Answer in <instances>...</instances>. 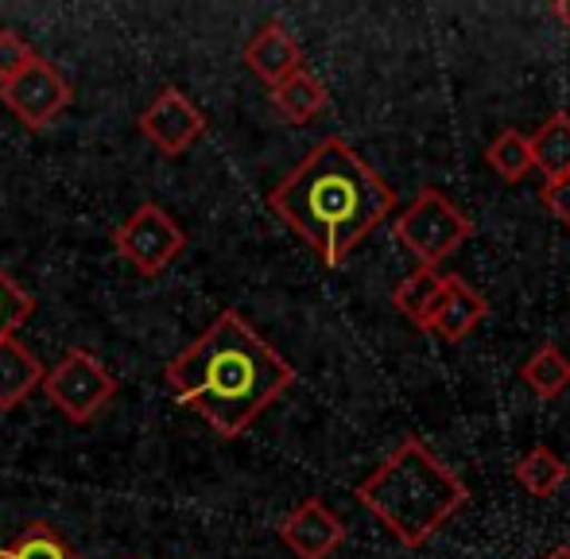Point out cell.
<instances>
[{
    "label": "cell",
    "mask_w": 570,
    "mask_h": 559,
    "mask_svg": "<svg viewBox=\"0 0 570 559\" xmlns=\"http://www.w3.org/2000/svg\"><path fill=\"white\" fill-rule=\"evenodd\" d=\"M167 385L183 409L198 412L222 439H237L295 385V370L237 311H222L167 362Z\"/></svg>",
    "instance_id": "cell-1"
},
{
    "label": "cell",
    "mask_w": 570,
    "mask_h": 559,
    "mask_svg": "<svg viewBox=\"0 0 570 559\" xmlns=\"http://www.w3.org/2000/svg\"><path fill=\"white\" fill-rule=\"evenodd\" d=\"M268 206L326 268H342L345 257L396 210V190L353 151V144L326 137L272 190Z\"/></svg>",
    "instance_id": "cell-2"
},
{
    "label": "cell",
    "mask_w": 570,
    "mask_h": 559,
    "mask_svg": "<svg viewBox=\"0 0 570 559\" xmlns=\"http://www.w3.org/2000/svg\"><path fill=\"white\" fill-rule=\"evenodd\" d=\"M470 490L446 470L420 439H404L365 482L357 501L400 540L404 548H423L465 506Z\"/></svg>",
    "instance_id": "cell-3"
},
{
    "label": "cell",
    "mask_w": 570,
    "mask_h": 559,
    "mask_svg": "<svg viewBox=\"0 0 570 559\" xmlns=\"http://www.w3.org/2000/svg\"><path fill=\"white\" fill-rule=\"evenodd\" d=\"M473 234V222L439 190H420L396 218V237L420 261V268H439Z\"/></svg>",
    "instance_id": "cell-4"
},
{
    "label": "cell",
    "mask_w": 570,
    "mask_h": 559,
    "mask_svg": "<svg viewBox=\"0 0 570 559\" xmlns=\"http://www.w3.org/2000/svg\"><path fill=\"white\" fill-rule=\"evenodd\" d=\"M43 393L70 423H90L117 396V377L90 350L75 346L43 373Z\"/></svg>",
    "instance_id": "cell-5"
},
{
    "label": "cell",
    "mask_w": 570,
    "mask_h": 559,
    "mask_svg": "<svg viewBox=\"0 0 570 559\" xmlns=\"http://www.w3.org/2000/svg\"><path fill=\"white\" fill-rule=\"evenodd\" d=\"M114 245L140 276H159L183 257L187 234L159 203H144L114 229Z\"/></svg>",
    "instance_id": "cell-6"
},
{
    "label": "cell",
    "mask_w": 570,
    "mask_h": 559,
    "mask_svg": "<svg viewBox=\"0 0 570 559\" xmlns=\"http://www.w3.org/2000/svg\"><path fill=\"white\" fill-rule=\"evenodd\" d=\"M70 98H75V90H70V82L59 75V67L39 59V55L16 78L0 82V101H4L16 114V121L31 133L47 129V125L70 106Z\"/></svg>",
    "instance_id": "cell-7"
},
{
    "label": "cell",
    "mask_w": 570,
    "mask_h": 559,
    "mask_svg": "<svg viewBox=\"0 0 570 559\" xmlns=\"http://www.w3.org/2000/svg\"><path fill=\"white\" fill-rule=\"evenodd\" d=\"M140 133L156 144L164 156H183L206 133V117L179 86H164L148 109L140 114Z\"/></svg>",
    "instance_id": "cell-8"
},
{
    "label": "cell",
    "mask_w": 570,
    "mask_h": 559,
    "mask_svg": "<svg viewBox=\"0 0 570 559\" xmlns=\"http://www.w3.org/2000/svg\"><path fill=\"white\" fill-rule=\"evenodd\" d=\"M279 540L295 552V559H331L345 540V524L318 498H307L284 524Z\"/></svg>",
    "instance_id": "cell-9"
},
{
    "label": "cell",
    "mask_w": 570,
    "mask_h": 559,
    "mask_svg": "<svg viewBox=\"0 0 570 559\" xmlns=\"http://www.w3.org/2000/svg\"><path fill=\"white\" fill-rule=\"evenodd\" d=\"M245 67L272 90V86H279L284 78H292L295 70H303V51L284 23L268 20V23H261L256 36L245 43Z\"/></svg>",
    "instance_id": "cell-10"
},
{
    "label": "cell",
    "mask_w": 570,
    "mask_h": 559,
    "mask_svg": "<svg viewBox=\"0 0 570 559\" xmlns=\"http://www.w3.org/2000/svg\"><path fill=\"white\" fill-rule=\"evenodd\" d=\"M485 315H489L485 295L473 292L462 276H446L435 311H431V318H428V331L446 342H462Z\"/></svg>",
    "instance_id": "cell-11"
},
{
    "label": "cell",
    "mask_w": 570,
    "mask_h": 559,
    "mask_svg": "<svg viewBox=\"0 0 570 559\" xmlns=\"http://www.w3.org/2000/svg\"><path fill=\"white\" fill-rule=\"evenodd\" d=\"M43 362L20 339H0V412H12L43 385Z\"/></svg>",
    "instance_id": "cell-12"
},
{
    "label": "cell",
    "mask_w": 570,
    "mask_h": 559,
    "mask_svg": "<svg viewBox=\"0 0 570 559\" xmlns=\"http://www.w3.org/2000/svg\"><path fill=\"white\" fill-rule=\"evenodd\" d=\"M272 106L284 121L307 125L326 109V86L318 82L311 70H295L292 78H284L279 86H272Z\"/></svg>",
    "instance_id": "cell-13"
},
{
    "label": "cell",
    "mask_w": 570,
    "mask_h": 559,
    "mask_svg": "<svg viewBox=\"0 0 570 559\" xmlns=\"http://www.w3.org/2000/svg\"><path fill=\"white\" fill-rule=\"evenodd\" d=\"M443 280H446V273H439V268H415L412 276H404L396 284L392 303H396V311L407 318V323L420 326V331H428V318H431V311H435V303H439Z\"/></svg>",
    "instance_id": "cell-14"
},
{
    "label": "cell",
    "mask_w": 570,
    "mask_h": 559,
    "mask_svg": "<svg viewBox=\"0 0 570 559\" xmlns=\"http://www.w3.org/2000/svg\"><path fill=\"white\" fill-rule=\"evenodd\" d=\"M532 144V159L548 179H559V175H570V114L567 109H556L540 129L528 137Z\"/></svg>",
    "instance_id": "cell-15"
},
{
    "label": "cell",
    "mask_w": 570,
    "mask_h": 559,
    "mask_svg": "<svg viewBox=\"0 0 570 559\" xmlns=\"http://www.w3.org/2000/svg\"><path fill=\"white\" fill-rule=\"evenodd\" d=\"M520 377H524V385L532 389L535 396L556 401V396H563L570 389V357L548 342V346H540L532 357H528L524 370H520Z\"/></svg>",
    "instance_id": "cell-16"
},
{
    "label": "cell",
    "mask_w": 570,
    "mask_h": 559,
    "mask_svg": "<svg viewBox=\"0 0 570 559\" xmlns=\"http://www.w3.org/2000/svg\"><path fill=\"white\" fill-rule=\"evenodd\" d=\"M512 474H517V482L524 486L532 498H551V493L570 478V467L551 451V447H532V451L517 462Z\"/></svg>",
    "instance_id": "cell-17"
},
{
    "label": "cell",
    "mask_w": 570,
    "mask_h": 559,
    "mask_svg": "<svg viewBox=\"0 0 570 559\" xmlns=\"http://www.w3.org/2000/svg\"><path fill=\"white\" fill-rule=\"evenodd\" d=\"M485 164L501 175L504 183H520L535 171V159H532V144L520 129H504L501 137L485 148Z\"/></svg>",
    "instance_id": "cell-18"
},
{
    "label": "cell",
    "mask_w": 570,
    "mask_h": 559,
    "mask_svg": "<svg viewBox=\"0 0 570 559\" xmlns=\"http://www.w3.org/2000/svg\"><path fill=\"white\" fill-rule=\"evenodd\" d=\"M0 559H82L47 521L23 524V532L8 548H0Z\"/></svg>",
    "instance_id": "cell-19"
},
{
    "label": "cell",
    "mask_w": 570,
    "mask_h": 559,
    "mask_svg": "<svg viewBox=\"0 0 570 559\" xmlns=\"http://www.w3.org/2000/svg\"><path fill=\"white\" fill-rule=\"evenodd\" d=\"M36 311V300L0 268V339H12Z\"/></svg>",
    "instance_id": "cell-20"
},
{
    "label": "cell",
    "mask_w": 570,
    "mask_h": 559,
    "mask_svg": "<svg viewBox=\"0 0 570 559\" xmlns=\"http://www.w3.org/2000/svg\"><path fill=\"white\" fill-rule=\"evenodd\" d=\"M31 59H36V51H31V43L20 36V31H12V28L0 31V82L16 78Z\"/></svg>",
    "instance_id": "cell-21"
},
{
    "label": "cell",
    "mask_w": 570,
    "mask_h": 559,
    "mask_svg": "<svg viewBox=\"0 0 570 559\" xmlns=\"http://www.w3.org/2000/svg\"><path fill=\"white\" fill-rule=\"evenodd\" d=\"M540 203L548 206L551 218H559V226L570 229V175H559V179H548L540 190Z\"/></svg>",
    "instance_id": "cell-22"
},
{
    "label": "cell",
    "mask_w": 570,
    "mask_h": 559,
    "mask_svg": "<svg viewBox=\"0 0 570 559\" xmlns=\"http://www.w3.org/2000/svg\"><path fill=\"white\" fill-rule=\"evenodd\" d=\"M551 12H556V20L570 31V0H556V4H551Z\"/></svg>",
    "instance_id": "cell-23"
},
{
    "label": "cell",
    "mask_w": 570,
    "mask_h": 559,
    "mask_svg": "<svg viewBox=\"0 0 570 559\" xmlns=\"http://www.w3.org/2000/svg\"><path fill=\"white\" fill-rule=\"evenodd\" d=\"M543 559H570V548H567V545H563V548H551V552L543 556Z\"/></svg>",
    "instance_id": "cell-24"
}]
</instances>
